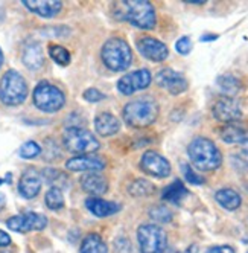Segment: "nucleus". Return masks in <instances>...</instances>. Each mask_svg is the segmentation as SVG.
<instances>
[{
    "label": "nucleus",
    "mask_w": 248,
    "mask_h": 253,
    "mask_svg": "<svg viewBox=\"0 0 248 253\" xmlns=\"http://www.w3.org/2000/svg\"><path fill=\"white\" fill-rule=\"evenodd\" d=\"M215 198H216V202L227 211H236L242 203L241 195L235 189H230V188L219 189L215 194Z\"/></svg>",
    "instance_id": "obj_22"
},
{
    "label": "nucleus",
    "mask_w": 248,
    "mask_h": 253,
    "mask_svg": "<svg viewBox=\"0 0 248 253\" xmlns=\"http://www.w3.org/2000/svg\"><path fill=\"white\" fill-rule=\"evenodd\" d=\"M46 206L50 211H60L64 208V197L60 188H50L46 194Z\"/></svg>",
    "instance_id": "obj_28"
},
{
    "label": "nucleus",
    "mask_w": 248,
    "mask_h": 253,
    "mask_svg": "<svg viewBox=\"0 0 248 253\" xmlns=\"http://www.w3.org/2000/svg\"><path fill=\"white\" fill-rule=\"evenodd\" d=\"M85 206H87L88 211H90L96 216H110V215H113V213L120 211V206L117 203L102 200V198H98V197L87 198Z\"/></svg>",
    "instance_id": "obj_19"
},
{
    "label": "nucleus",
    "mask_w": 248,
    "mask_h": 253,
    "mask_svg": "<svg viewBox=\"0 0 248 253\" xmlns=\"http://www.w3.org/2000/svg\"><path fill=\"white\" fill-rule=\"evenodd\" d=\"M140 168L146 174L158 178H165L171 174V164L162 154H158L155 151H146L142 156Z\"/></svg>",
    "instance_id": "obj_12"
},
{
    "label": "nucleus",
    "mask_w": 248,
    "mask_h": 253,
    "mask_svg": "<svg viewBox=\"0 0 248 253\" xmlns=\"http://www.w3.org/2000/svg\"><path fill=\"white\" fill-rule=\"evenodd\" d=\"M137 240L142 253H163L168 238L165 230L157 224H143L137 230Z\"/></svg>",
    "instance_id": "obj_8"
},
{
    "label": "nucleus",
    "mask_w": 248,
    "mask_h": 253,
    "mask_svg": "<svg viewBox=\"0 0 248 253\" xmlns=\"http://www.w3.org/2000/svg\"><path fill=\"white\" fill-rule=\"evenodd\" d=\"M218 35H209V37H203L201 42H207V40H216Z\"/></svg>",
    "instance_id": "obj_41"
},
{
    "label": "nucleus",
    "mask_w": 248,
    "mask_h": 253,
    "mask_svg": "<svg viewBox=\"0 0 248 253\" xmlns=\"http://www.w3.org/2000/svg\"><path fill=\"white\" fill-rule=\"evenodd\" d=\"M6 205V200H5V195L3 194H0V211H2Z\"/></svg>",
    "instance_id": "obj_40"
},
{
    "label": "nucleus",
    "mask_w": 248,
    "mask_h": 253,
    "mask_svg": "<svg viewBox=\"0 0 248 253\" xmlns=\"http://www.w3.org/2000/svg\"><path fill=\"white\" fill-rule=\"evenodd\" d=\"M66 96L61 90L47 81L38 83L34 90V104L44 113H55L64 105Z\"/></svg>",
    "instance_id": "obj_7"
},
{
    "label": "nucleus",
    "mask_w": 248,
    "mask_h": 253,
    "mask_svg": "<svg viewBox=\"0 0 248 253\" xmlns=\"http://www.w3.org/2000/svg\"><path fill=\"white\" fill-rule=\"evenodd\" d=\"M149 216L154 221H158V223H169L172 220V212L165 206H155L151 209Z\"/></svg>",
    "instance_id": "obj_31"
},
{
    "label": "nucleus",
    "mask_w": 248,
    "mask_h": 253,
    "mask_svg": "<svg viewBox=\"0 0 248 253\" xmlns=\"http://www.w3.org/2000/svg\"><path fill=\"white\" fill-rule=\"evenodd\" d=\"M206 253H235V250L230 246H216V247H212L210 250H207Z\"/></svg>",
    "instance_id": "obj_36"
},
{
    "label": "nucleus",
    "mask_w": 248,
    "mask_h": 253,
    "mask_svg": "<svg viewBox=\"0 0 248 253\" xmlns=\"http://www.w3.org/2000/svg\"><path fill=\"white\" fill-rule=\"evenodd\" d=\"M189 194V191L186 189V186L180 182V180H175L174 183H171L169 186H166L163 189V200L171 202L174 205L181 203V200Z\"/></svg>",
    "instance_id": "obj_25"
},
{
    "label": "nucleus",
    "mask_w": 248,
    "mask_h": 253,
    "mask_svg": "<svg viewBox=\"0 0 248 253\" xmlns=\"http://www.w3.org/2000/svg\"><path fill=\"white\" fill-rule=\"evenodd\" d=\"M28 98V84L17 70H8L0 81V99L6 105H19Z\"/></svg>",
    "instance_id": "obj_5"
},
{
    "label": "nucleus",
    "mask_w": 248,
    "mask_h": 253,
    "mask_svg": "<svg viewBox=\"0 0 248 253\" xmlns=\"http://www.w3.org/2000/svg\"><path fill=\"white\" fill-rule=\"evenodd\" d=\"M105 96H104V93H101L98 88H95V87H92V88H87L85 92H84V99H87L88 102H99V101H102Z\"/></svg>",
    "instance_id": "obj_35"
},
{
    "label": "nucleus",
    "mask_w": 248,
    "mask_h": 253,
    "mask_svg": "<svg viewBox=\"0 0 248 253\" xmlns=\"http://www.w3.org/2000/svg\"><path fill=\"white\" fill-rule=\"evenodd\" d=\"M213 116L219 122H225V124L236 122L242 116L241 105L238 104L236 99L224 96L213 105Z\"/></svg>",
    "instance_id": "obj_15"
},
{
    "label": "nucleus",
    "mask_w": 248,
    "mask_h": 253,
    "mask_svg": "<svg viewBox=\"0 0 248 253\" xmlns=\"http://www.w3.org/2000/svg\"><path fill=\"white\" fill-rule=\"evenodd\" d=\"M66 168L73 172H79V171L81 172H84V171L98 172L105 168V160L98 156H93V154H82V156L69 159L66 162Z\"/></svg>",
    "instance_id": "obj_14"
},
{
    "label": "nucleus",
    "mask_w": 248,
    "mask_h": 253,
    "mask_svg": "<svg viewBox=\"0 0 248 253\" xmlns=\"http://www.w3.org/2000/svg\"><path fill=\"white\" fill-rule=\"evenodd\" d=\"M43 178H44V182L54 185L52 188H58V185H61V182L63 183H67V177L61 171L52 169V168H47V169L43 171Z\"/></svg>",
    "instance_id": "obj_30"
},
{
    "label": "nucleus",
    "mask_w": 248,
    "mask_h": 253,
    "mask_svg": "<svg viewBox=\"0 0 248 253\" xmlns=\"http://www.w3.org/2000/svg\"><path fill=\"white\" fill-rule=\"evenodd\" d=\"M123 121L131 126H148L158 118V104L151 98H139L123 107Z\"/></svg>",
    "instance_id": "obj_3"
},
{
    "label": "nucleus",
    "mask_w": 248,
    "mask_h": 253,
    "mask_svg": "<svg viewBox=\"0 0 248 253\" xmlns=\"http://www.w3.org/2000/svg\"><path fill=\"white\" fill-rule=\"evenodd\" d=\"M155 83L172 95H180L187 90V80L183 77V74L169 67L158 72L155 75Z\"/></svg>",
    "instance_id": "obj_11"
},
{
    "label": "nucleus",
    "mask_w": 248,
    "mask_h": 253,
    "mask_svg": "<svg viewBox=\"0 0 248 253\" xmlns=\"http://www.w3.org/2000/svg\"><path fill=\"white\" fill-rule=\"evenodd\" d=\"M183 171H184V177H186V180L190 183V185H197V186H200V185H203L206 180H204V177H201V175H198L197 172H195L187 164H184L183 167Z\"/></svg>",
    "instance_id": "obj_33"
},
{
    "label": "nucleus",
    "mask_w": 248,
    "mask_h": 253,
    "mask_svg": "<svg viewBox=\"0 0 248 253\" xmlns=\"http://www.w3.org/2000/svg\"><path fill=\"white\" fill-rule=\"evenodd\" d=\"M180 253H198V246H190V247H187L186 250H183V252H180Z\"/></svg>",
    "instance_id": "obj_38"
},
{
    "label": "nucleus",
    "mask_w": 248,
    "mask_h": 253,
    "mask_svg": "<svg viewBox=\"0 0 248 253\" xmlns=\"http://www.w3.org/2000/svg\"><path fill=\"white\" fill-rule=\"evenodd\" d=\"M22 58H23V63L28 69H32V70L40 69L44 63V55H43L41 46L38 43H29L23 50Z\"/></svg>",
    "instance_id": "obj_21"
},
{
    "label": "nucleus",
    "mask_w": 248,
    "mask_h": 253,
    "mask_svg": "<svg viewBox=\"0 0 248 253\" xmlns=\"http://www.w3.org/2000/svg\"><path fill=\"white\" fill-rule=\"evenodd\" d=\"M216 84H218V88L221 90V92L227 96V98H232L235 96L236 93H239V90L242 88L241 85V81L233 77V75H221L218 80H216Z\"/></svg>",
    "instance_id": "obj_26"
},
{
    "label": "nucleus",
    "mask_w": 248,
    "mask_h": 253,
    "mask_svg": "<svg viewBox=\"0 0 248 253\" xmlns=\"http://www.w3.org/2000/svg\"><path fill=\"white\" fill-rule=\"evenodd\" d=\"M49 55L55 63L61 64V66H67L70 63V53L66 47L60 46V44H50L49 46Z\"/></svg>",
    "instance_id": "obj_29"
},
{
    "label": "nucleus",
    "mask_w": 248,
    "mask_h": 253,
    "mask_svg": "<svg viewBox=\"0 0 248 253\" xmlns=\"http://www.w3.org/2000/svg\"><path fill=\"white\" fill-rule=\"evenodd\" d=\"M128 191L133 197H148L154 192V185L145 178H137L128 186Z\"/></svg>",
    "instance_id": "obj_27"
},
{
    "label": "nucleus",
    "mask_w": 248,
    "mask_h": 253,
    "mask_svg": "<svg viewBox=\"0 0 248 253\" xmlns=\"http://www.w3.org/2000/svg\"><path fill=\"white\" fill-rule=\"evenodd\" d=\"M137 49L145 58H148L151 61H155V63L166 60L168 55H169L168 46L163 42L157 40L154 37H142L137 42Z\"/></svg>",
    "instance_id": "obj_13"
},
{
    "label": "nucleus",
    "mask_w": 248,
    "mask_h": 253,
    "mask_svg": "<svg viewBox=\"0 0 248 253\" xmlns=\"http://www.w3.org/2000/svg\"><path fill=\"white\" fill-rule=\"evenodd\" d=\"M8 229L20 233H28L31 230H43L47 226V218L43 213L37 212H23L20 215L11 216L6 221Z\"/></svg>",
    "instance_id": "obj_9"
},
{
    "label": "nucleus",
    "mask_w": 248,
    "mask_h": 253,
    "mask_svg": "<svg viewBox=\"0 0 248 253\" xmlns=\"http://www.w3.org/2000/svg\"><path fill=\"white\" fill-rule=\"evenodd\" d=\"M40 153H41L40 145H38L37 142H32V140L25 142L23 145L20 147V150H19V154H20V157H23V159H32V157H37Z\"/></svg>",
    "instance_id": "obj_32"
},
{
    "label": "nucleus",
    "mask_w": 248,
    "mask_h": 253,
    "mask_svg": "<svg viewBox=\"0 0 248 253\" xmlns=\"http://www.w3.org/2000/svg\"><path fill=\"white\" fill-rule=\"evenodd\" d=\"M120 19L130 22L140 29H152L155 26V9L146 0H130L117 5Z\"/></svg>",
    "instance_id": "obj_2"
},
{
    "label": "nucleus",
    "mask_w": 248,
    "mask_h": 253,
    "mask_svg": "<svg viewBox=\"0 0 248 253\" xmlns=\"http://www.w3.org/2000/svg\"><path fill=\"white\" fill-rule=\"evenodd\" d=\"M2 253H14V252H2Z\"/></svg>",
    "instance_id": "obj_43"
},
{
    "label": "nucleus",
    "mask_w": 248,
    "mask_h": 253,
    "mask_svg": "<svg viewBox=\"0 0 248 253\" xmlns=\"http://www.w3.org/2000/svg\"><path fill=\"white\" fill-rule=\"evenodd\" d=\"M175 49L178 53H181V55H187V53L192 50V42L189 37H181L178 42L175 43Z\"/></svg>",
    "instance_id": "obj_34"
},
{
    "label": "nucleus",
    "mask_w": 248,
    "mask_h": 253,
    "mask_svg": "<svg viewBox=\"0 0 248 253\" xmlns=\"http://www.w3.org/2000/svg\"><path fill=\"white\" fill-rule=\"evenodd\" d=\"M101 57H102L104 64L110 70L122 72V70H127L131 66L133 52H131L130 44L125 40H122L119 37H113L104 43Z\"/></svg>",
    "instance_id": "obj_4"
},
{
    "label": "nucleus",
    "mask_w": 248,
    "mask_h": 253,
    "mask_svg": "<svg viewBox=\"0 0 248 253\" xmlns=\"http://www.w3.org/2000/svg\"><path fill=\"white\" fill-rule=\"evenodd\" d=\"M23 5L29 11L40 17H46V19L55 17L63 8V3L58 0H23Z\"/></svg>",
    "instance_id": "obj_17"
},
{
    "label": "nucleus",
    "mask_w": 248,
    "mask_h": 253,
    "mask_svg": "<svg viewBox=\"0 0 248 253\" xmlns=\"http://www.w3.org/2000/svg\"><path fill=\"white\" fill-rule=\"evenodd\" d=\"M95 128L101 136H113L120 130V121L111 113H101L95 119Z\"/></svg>",
    "instance_id": "obj_20"
},
{
    "label": "nucleus",
    "mask_w": 248,
    "mask_h": 253,
    "mask_svg": "<svg viewBox=\"0 0 248 253\" xmlns=\"http://www.w3.org/2000/svg\"><path fill=\"white\" fill-rule=\"evenodd\" d=\"M151 81H152L151 72L148 69H139L128 75H123L117 83V88L123 95H133L139 92V90L146 88L151 84Z\"/></svg>",
    "instance_id": "obj_10"
},
{
    "label": "nucleus",
    "mask_w": 248,
    "mask_h": 253,
    "mask_svg": "<svg viewBox=\"0 0 248 253\" xmlns=\"http://www.w3.org/2000/svg\"><path fill=\"white\" fill-rule=\"evenodd\" d=\"M81 186L85 192L92 195H102L107 192L108 183L104 175L98 172H87L85 175L81 177Z\"/></svg>",
    "instance_id": "obj_18"
},
{
    "label": "nucleus",
    "mask_w": 248,
    "mask_h": 253,
    "mask_svg": "<svg viewBox=\"0 0 248 253\" xmlns=\"http://www.w3.org/2000/svg\"><path fill=\"white\" fill-rule=\"evenodd\" d=\"M41 189V175L35 169H28L23 172L19 182V192L25 198L37 197Z\"/></svg>",
    "instance_id": "obj_16"
},
{
    "label": "nucleus",
    "mask_w": 248,
    "mask_h": 253,
    "mask_svg": "<svg viewBox=\"0 0 248 253\" xmlns=\"http://www.w3.org/2000/svg\"><path fill=\"white\" fill-rule=\"evenodd\" d=\"M241 147H242V151L248 156V136H247V139L241 143Z\"/></svg>",
    "instance_id": "obj_39"
},
{
    "label": "nucleus",
    "mask_w": 248,
    "mask_h": 253,
    "mask_svg": "<svg viewBox=\"0 0 248 253\" xmlns=\"http://www.w3.org/2000/svg\"><path fill=\"white\" fill-rule=\"evenodd\" d=\"M79 253H108V247L98 233H90L84 238Z\"/></svg>",
    "instance_id": "obj_24"
},
{
    "label": "nucleus",
    "mask_w": 248,
    "mask_h": 253,
    "mask_svg": "<svg viewBox=\"0 0 248 253\" xmlns=\"http://www.w3.org/2000/svg\"><path fill=\"white\" fill-rule=\"evenodd\" d=\"M11 244V237L3 232V230H0V247H8Z\"/></svg>",
    "instance_id": "obj_37"
},
{
    "label": "nucleus",
    "mask_w": 248,
    "mask_h": 253,
    "mask_svg": "<svg viewBox=\"0 0 248 253\" xmlns=\"http://www.w3.org/2000/svg\"><path fill=\"white\" fill-rule=\"evenodd\" d=\"M247 136V130L236 122L227 124L221 131V139L227 143H242Z\"/></svg>",
    "instance_id": "obj_23"
},
{
    "label": "nucleus",
    "mask_w": 248,
    "mask_h": 253,
    "mask_svg": "<svg viewBox=\"0 0 248 253\" xmlns=\"http://www.w3.org/2000/svg\"><path fill=\"white\" fill-rule=\"evenodd\" d=\"M187 154L193 167L200 171H213L221 167L222 154L207 137H195L187 147Z\"/></svg>",
    "instance_id": "obj_1"
},
{
    "label": "nucleus",
    "mask_w": 248,
    "mask_h": 253,
    "mask_svg": "<svg viewBox=\"0 0 248 253\" xmlns=\"http://www.w3.org/2000/svg\"><path fill=\"white\" fill-rule=\"evenodd\" d=\"M63 142L64 147L75 154H90L99 150L101 143L99 140L93 136V133H90L85 128H81V126H70L69 130H66L64 136H63Z\"/></svg>",
    "instance_id": "obj_6"
},
{
    "label": "nucleus",
    "mask_w": 248,
    "mask_h": 253,
    "mask_svg": "<svg viewBox=\"0 0 248 253\" xmlns=\"http://www.w3.org/2000/svg\"><path fill=\"white\" fill-rule=\"evenodd\" d=\"M2 64H3V52L0 49V67H2Z\"/></svg>",
    "instance_id": "obj_42"
}]
</instances>
